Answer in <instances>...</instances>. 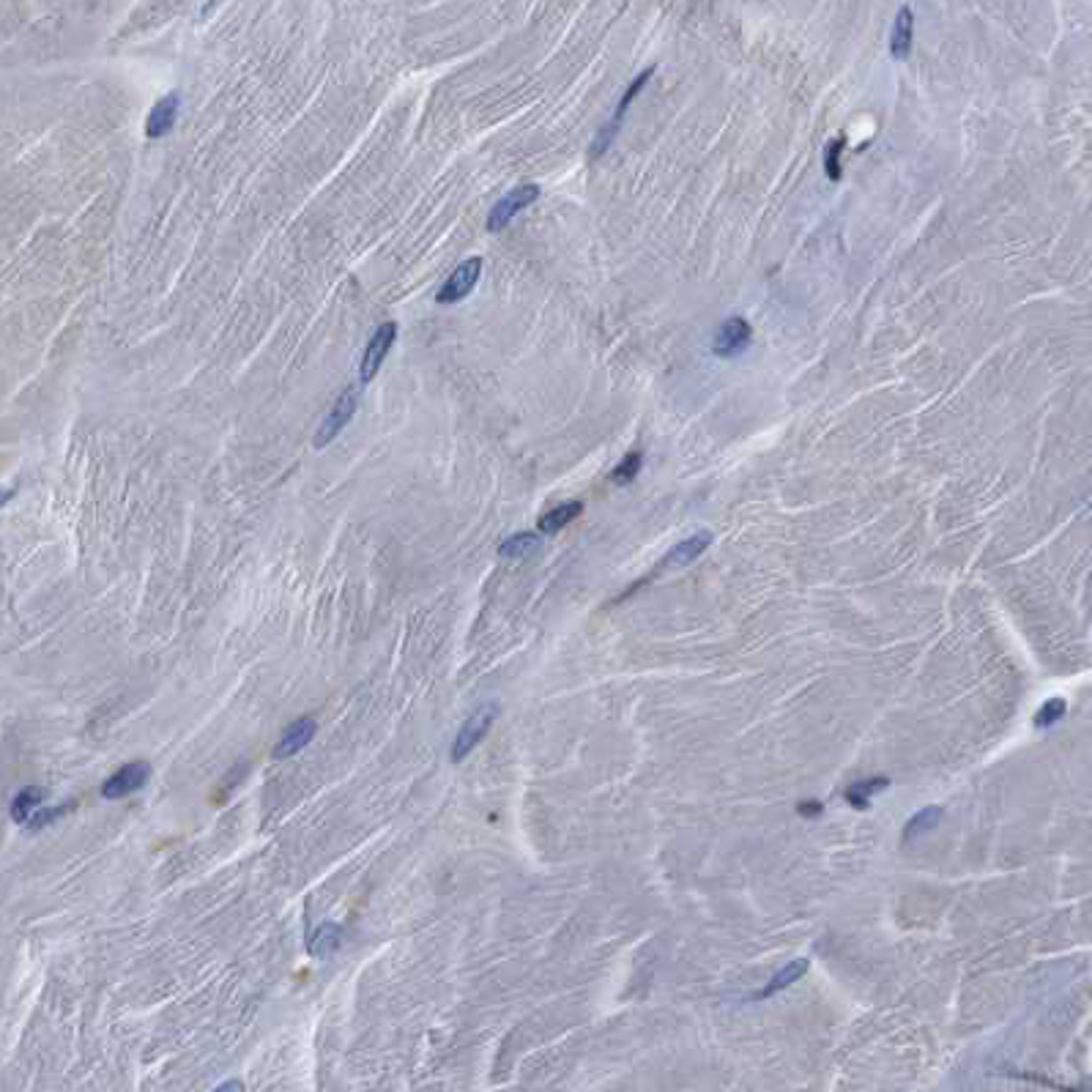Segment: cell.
Segmentation results:
<instances>
[{
    "label": "cell",
    "instance_id": "obj_1",
    "mask_svg": "<svg viewBox=\"0 0 1092 1092\" xmlns=\"http://www.w3.org/2000/svg\"><path fill=\"white\" fill-rule=\"evenodd\" d=\"M496 715H499V706H496V703H485V706H479V710L463 723V728H460V734H458V740H455V745H452V764H460V761L482 742V736L491 731Z\"/></svg>",
    "mask_w": 1092,
    "mask_h": 1092
},
{
    "label": "cell",
    "instance_id": "obj_2",
    "mask_svg": "<svg viewBox=\"0 0 1092 1092\" xmlns=\"http://www.w3.org/2000/svg\"><path fill=\"white\" fill-rule=\"evenodd\" d=\"M537 198H539V186H537V184H523V186H515L512 192H507V195L493 206V211H491V216H488V231H491V233H501L507 224L515 219L523 208H529Z\"/></svg>",
    "mask_w": 1092,
    "mask_h": 1092
},
{
    "label": "cell",
    "instance_id": "obj_3",
    "mask_svg": "<svg viewBox=\"0 0 1092 1092\" xmlns=\"http://www.w3.org/2000/svg\"><path fill=\"white\" fill-rule=\"evenodd\" d=\"M750 324L740 315H731L728 320H723L720 329L715 332L712 340V350L718 359H736L740 353H745V348L750 345Z\"/></svg>",
    "mask_w": 1092,
    "mask_h": 1092
},
{
    "label": "cell",
    "instance_id": "obj_4",
    "mask_svg": "<svg viewBox=\"0 0 1092 1092\" xmlns=\"http://www.w3.org/2000/svg\"><path fill=\"white\" fill-rule=\"evenodd\" d=\"M482 277V258H468L463 261L452 274L446 277V282L441 285V291L436 296L438 304H458L463 302Z\"/></svg>",
    "mask_w": 1092,
    "mask_h": 1092
},
{
    "label": "cell",
    "instance_id": "obj_5",
    "mask_svg": "<svg viewBox=\"0 0 1092 1092\" xmlns=\"http://www.w3.org/2000/svg\"><path fill=\"white\" fill-rule=\"evenodd\" d=\"M357 405H359V387L345 389V392L337 397V403H334L332 413L324 420V425L318 428V436H315L312 444H315L318 449L326 446V444H332V441L340 436V430L348 428V422L353 420V413H357Z\"/></svg>",
    "mask_w": 1092,
    "mask_h": 1092
},
{
    "label": "cell",
    "instance_id": "obj_6",
    "mask_svg": "<svg viewBox=\"0 0 1092 1092\" xmlns=\"http://www.w3.org/2000/svg\"><path fill=\"white\" fill-rule=\"evenodd\" d=\"M655 75V67H649V69H644L640 72L630 85H627V90H625V96L619 99V107H617V113L611 115V121H608L605 126H602V132L597 135V140H594V156H600L608 145L614 143V137H617V132H619V126H622V121H625V115H627V110H630V105L638 99V93L647 88V82H649V77Z\"/></svg>",
    "mask_w": 1092,
    "mask_h": 1092
},
{
    "label": "cell",
    "instance_id": "obj_7",
    "mask_svg": "<svg viewBox=\"0 0 1092 1092\" xmlns=\"http://www.w3.org/2000/svg\"><path fill=\"white\" fill-rule=\"evenodd\" d=\"M395 337H397V324H392V320H389V324H381L378 332L373 334V340L367 342L365 357H362V367H359L362 387H367V383L378 375L383 359H387V353H389L392 345H395Z\"/></svg>",
    "mask_w": 1092,
    "mask_h": 1092
},
{
    "label": "cell",
    "instance_id": "obj_8",
    "mask_svg": "<svg viewBox=\"0 0 1092 1092\" xmlns=\"http://www.w3.org/2000/svg\"><path fill=\"white\" fill-rule=\"evenodd\" d=\"M151 778V766L145 761H132L121 766L118 773H113L105 783H102V797L107 799H121L126 794L137 791L145 781Z\"/></svg>",
    "mask_w": 1092,
    "mask_h": 1092
},
{
    "label": "cell",
    "instance_id": "obj_9",
    "mask_svg": "<svg viewBox=\"0 0 1092 1092\" xmlns=\"http://www.w3.org/2000/svg\"><path fill=\"white\" fill-rule=\"evenodd\" d=\"M712 545V534L710 531H698V534H693V537H687V539H682L680 545H673V548L663 556V562L655 567V572L652 575H660V572H665V570H671V567H687V564H693L706 548H710Z\"/></svg>",
    "mask_w": 1092,
    "mask_h": 1092
},
{
    "label": "cell",
    "instance_id": "obj_10",
    "mask_svg": "<svg viewBox=\"0 0 1092 1092\" xmlns=\"http://www.w3.org/2000/svg\"><path fill=\"white\" fill-rule=\"evenodd\" d=\"M318 731V723L312 718H299L296 723H291L285 728V734L279 736V742L274 748V758H291L296 756L302 748H307L312 742V736Z\"/></svg>",
    "mask_w": 1092,
    "mask_h": 1092
},
{
    "label": "cell",
    "instance_id": "obj_11",
    "mask_svg": "<svg viewBox=\"0 0 1092 1092\" xmlns=\"http://www.w3.org/2000/svg\"><path fill=\"white\" fill-rule=\"evenodd\" d=\"M912 36H915V14L909 6H901L895 14L892 22V34H890V55L895 60H907L912 52Z\"/></svg>",
    "mask_w": 1092,
    "mask_h": 1092
},
{
    "label": "cell",
    "instance_id": "obj_12",
    "mask_svg": "<svg viewBox=\"0 0 1092 1092\" xmlns=\"http://www.w3.org/2000/svg\"><path fill=\"white\" fill-rule=\"evenodd\" d=\"M176 115H178V93H170L165 99H159L145 121V137L156 140V137L168 135L176 123Z\"/></svg>",
    "mask_w": 1092,
    "mask_h": 1092
},
{
    "label": "cell",
    "instance_id": "obj_13",
    "mask_svg": "<svg viewBox=\"0 0 1092 1092\" xmlns=\"http://www.w3.org/2000/svg\"><path fill=\"white\" fill-rule=\"evenodd\" d=\"M808 958H797V961H791V963H786V967L781 970V972H775V978L769 980L761 991H756L753 994V1000H766V997H775L778 991H783V988H789V986H794L799 978H805V972H808Z\"/></svg>",
    "mask_w": 1092,
    "mask_h": 1092
},
{
    "label": "cell",
    "instance_id": "obj_14",
    "mask_svg": "<svg viewBox=\"0 0 1092 1092\" xmlns=\"http://www.w3.org/2000/svg\"><path fill=\"white\" fill-rule=\"evenodd\" d=\"M581 512H584V504H581V501H564V504L548 509V512H545V515L539 518V531H542V534H556V531H562L564 526H570L577 515H581Z\"/></svg>",
    "mask_w": 1092,
    "mask_h": 1092
},
{
    "label": "cell",
    "instance_id": "obj_15",
    "mask_svg": "<svg viewBox=\"0 0 1092 1092\" xmlns=\"http://www.w3.org/2000/svg\"><path fill=\"white\" fill-rule=\"evenodd\" d=\"M890 786V778H865L857 781L846 789V802L854 811H868L871 808V797L884 791Z\"/></svg>",
    "mask_w": 1092,
    "mask_h": 1092
},
{
    "label": "cell",
    "instance_id": "obj_16",
    "mask_svg": "<svg viewBox=\"0 0 1092 1092\" xmlns=\"http://www.w3.org/2000/svg\"><path fill=\"white\" fill-rule=\"evenodd\" d=\"M42 799H44V791H42V789H36V786L22 789V791L14 797V802H12V819H14L17 824H25L30 816L36 813V808L42 805Z\"/></svg>",
    "mask_w": 1092,
    "mask_h": 1092
},
{
    "label": "cell",
    "instance_id": "obj_17",
    "mask_svg": "<svg viewBox=\"0 0 1092 1092\" xmlns=\"http://www.w3.org/2000/svg\"><path fill=\"white\" fill-rule=\"evenodd\" d=\"M939 821H942V808H939V805H928V808L917 811V813L907 821V827H904V841L909 844L912 838H917V835L931 832Z\"/></svg>",
    "mask_w": 1092,
    "mask_h": 1092
},
{
    "label": "cell",
    "instance_id": "obj_18",
    "mask_svg": "<svg viewBox=\"0 0 1092 1092\" xmlns=\"http://www.w3.org/2000/svg\"><path fill=\"white\" fill-rule=\"evenodd\" d=\"M537 548H539V534L521 531V534H512L509 539H504L501 548H499V554H501L504 559H521V556H529V554L537 551Z\"/></svg>",
    "mask_w": 1092,
    "mask_h": 1092
},
{
    "label": "cell",
    "instance_id": "obj_19",
    "mask_svg": "<svg viewBox=\"0 0 1092 1092\" xmlns=\"http://www.w3.org/2000/svg\"><path fill=\"white\" fill-rule=\"evenodd\" d=\"M340 937H342L340 925H334V923H324V925L318 928L315 939H312V953H315V955H329L332 950H337Z\"/></svg>",
    "mask_w": 1092,
    "mask_h": 1092
},
{
    "label": "cell",
    "instance_id": "obj_20",
    "mask_svg": "<svg viewBox=\"0 0 1092 1092\" xmlns=\"http://www.w3.org/2000/svg\"><path fill=\"white\" fill-rule=\"evenodd\" d=\"M640 463H644V455H640L638 449H632V452H627L625 460L611 471V482H617V485H630L640 471Z\"/></svg>",
    "mask_w": 1092,
    "mask_h": 1092
},
{
    "label": "cell",
    "instance_id": "obj_21",
    "mask_svg": "<svg viewBox=\"0 0 1092 1092\" xmlns=\"http://www.w3.org/2000/svg\"><path fill=\"white\" fill-rule=\"evenodd\" d=\"M844 143H846L844 137H835V140H829V145L824 151V173H827L829 181H841V176H844V170H841V153L846 148Z\"/></svg>",
    "mask_w": 1092,
    "mask_h": 1092
},
{
    "label": "cell",
    "instance_id": "obj_22",
    "mask_svg": "<svg viewBox=\"0 0 1092 1092\" xmlns=\"http://www.w3.org/2000/svg\"><path fill=\"white\" fill-rule=\"evenodd\" d=\"M1065 712H1068V703L1063 701V698H1049L1041 710H1038V715H1035V726L1038 728H1049V726H1054V723H1059L1065 718Z\"/></svg>",
    "mask_w": 1092,
    "mask_h": 1092
},
{
    "label": "cell",
    "instance_id": "obj_23",
    "mask_svg": "<svg viewBox=\"0 0 1092 1092\" xmlns=\"http://www.w3.org/2000/svg\"><path fill=\"white\" fill-rule=\"evenodd\" d=\"M69 808H72V802H67V805H60V808H36V813L25 821V827H27L30 832H39V829H44L47 824H52L55 819H60L63 813H69Z\"/></svg>",
    "mask_w": 1092,
    "mask_h": 1092
},
{
    "label": "cell",
    "instance_id": "obj_24",
    "mask_svg": "<svg viewBox=\"0 0 1092 1092\" xmlns=\"http://www.w3.org/2000/svg\"><path fill=\"white\" fill-rule=\"evenodd\" d=\"M799 813H802V816H819V813H821V805H819V802H811V805H808V802H799Z\"/></svg>",
    "mask_w": 1092,
    "mask_h": 1092
},
{
    "label": "cell",
    "instance_id": "obj_25",
    "mask_svg": "<svg viewBox=\"0 0 1092 1092\" xmlns=\"http://www.w3.org/2000/svg\"><path fill=\"white\" fill-rule=\"evenodd\" d=\"M222 1089H244V1084H241V1081H224V1084L219 1087V1092H222Z\"/></svg>",
    "mask_w": 1092,
    "mask_h": 1092
},
{
    "label": "cell",
    "instance_id": "obj_26",
    "mask_svg": "<svg viewBox=\"0 0 1092 1092\" xmlns=\"http://www.w3.org/2000/svg\"><path fill=\"white\" fill-rule=\"evenodd\" d=\"M12 496H14V491H6V488H0V507H4V504H6V501L12 499Z\"/></svg>",
    "mask_w": 1092,
    "mask_h": 1092
}]
</instances>
